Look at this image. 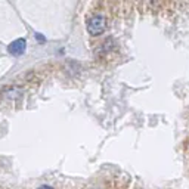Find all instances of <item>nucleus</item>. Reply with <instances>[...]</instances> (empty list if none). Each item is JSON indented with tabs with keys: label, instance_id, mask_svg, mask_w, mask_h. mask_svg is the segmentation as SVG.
Instances as JSON below:
<instances>
[{
	"label": "nucleus",
	"instance_id": "20e7f679",
	"mask_svg": "<svg viewBox=\"0 0 189 189\" xmlns=\"http://www.w3.org/2000/svg\"><path fill=\"white\" fill-rule=\"evenodd\" d=\"M36 37H37L38 40H40V41H44V37H43V36H41L40 33H37V34H36Z\"/></svg>",
	"mask_w": 189,
	"mask_h": 189
},
{
	"label": "nucleus",
	"instance_id": "f257e3e1",
	"mask_svg": "<svg viewBox=\"0 0 189 189\" xmlns=\"http://www.w3.org/2000/svg\"><path fill=\"white\" fill-rule=\"evenodd\" d=\"M107 30V19L102 15H93L87 21V33L90 36H101Z\"/></svg>",
	"mask_w": 189,
	"mask_h": 189
},
{
	"label": "nucleus",
	"instance_id": "7ed1b4c3",
	"mask_svg": "<svg viewBox=\"0 0 189 189\" xmlns=\"http://www.w3.org/2000/svg\"><path fill=\"white\" fill-rule=\"evenodd\" d=\"M37 189H53L52 186H49V185H41V186H38Z\"/></svg>",
	"mask_w": 189,
	"mask_h": 189
},
{
	"label": "nucleus",
	"instance_id": "f03ea898",
	"mask_svg": "<svg viewBox=\"0 0 189 189\" xmlns=\"http://www.w3.org/2000/svg\"><path fill=\"white\" fill-rule=\"evenodd\" d=\"M25 47H27L25 38H16L7 46V52L13 56H21L25 52Z\"/></svg>",
	"mask_w": 189,
	"mask_h": 189
}]
</instances>
